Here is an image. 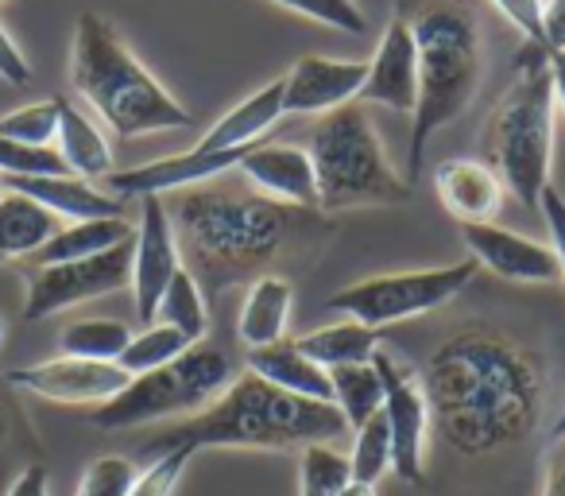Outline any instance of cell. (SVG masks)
<instances>
[{"label": "cell", "mask_w": 565, "mask_h": 496, "mask_svg": "<svg viewBox=\"0 0 565 496\" xmlns=\"http://www.w3.org/2000/svg\"><path fill=\"white\" fill-rule=\"evenodd\" d=\"M430 426L465 457H488L531 439L546 400L542 361L488 323L454 330L423 369Z\"/></svg>", "instance_id": "cell-1"}, {"label": "cell", "mask_w": 565, "mask_h": 496, "mask_svg": "<svg viewBox=\"0 0 565 496\" xmlns=\"http://www.w3.org/2000/svg\"><path fill=\"white\" fill-rule=\"evenodd\" d=\"M310 221V210L271 202L259 194H225L194 187L171 205L179 253L190 261V276L205 295L244 276H267L295 233Z\"/></svg>", "instance_id": "cell-2"}, {"label": "cell", "mask_w": 565, "mask_h": 496, "mask_svg": "<svg viewBox=\"0 0 565 496\" xmlns=\"http://www.w3.org/2000/svg\"><path fill=\"white\" fill-rule=\"evenodd\" d=\"M349 434V423L333 403L299 400L279 392L275 384L259 380L244 369L228 380V388L202 408L198 415L179 419L167 431L143 442V454L156 457L167 450H291V446H333Z\"/></svg>", "instance_id": "cell-3"}, {"label": "cell", "mask_w": 565, "mask_h": 496, "mask_svg": "<svg viewBox=\"0 0 565 496\" xmlns=\"http://www.w3.org/2000/svg\"><path fill=\"white\" fill-rule=\"evenodd\" d=\"M399 17L411 24L418 51L415 128L407 144V182L415 187L434 133L454 125L477 97L484 43L469 0H399Z\"/></svg>", "instance_id": "cell-4"}, {"label": "cell", "mask_w": 565, "mask_h": 496, "mask_svg": "<svg viewBox=\"0 0 565 496\" xmlns=\"http://www.w3.org/2000/svg\"><path fill=\"white\" fill-rule=\"evenodd\" d=\"M71 86L120 140L194 125L186 105L132 55L117 28L97 12H82L74 24Z\"/></svg>", "instance_id": "cell-5"}, {"label": "cell", "mask_w": 565, "mask_h": 496, "mask_svg": "<svg viewBox=\"0 0 565 496\" xmlns=\"http://www.w3.org/2000/svg\"><path fill=\"white\" fill-rule=\"evenodd\" d=\"M554 78L550 51L542 43H523L515 55V74L495 102L484 125V163L500 175L503 190L519 198L526 210H539L542 190L550 187L554 163Z\"/></svg>", "instance_id": "cell-6"}, {"label": "cell", "mask_w": 565, "mask_h": 496, "mask_svg": "<svg viewBox=\"0 0 565 496\" xmlns=\"http://www.w3.org/2000/svg\"><path fill=\"white\" fill-rule=\"evenodd\" d=\"M307 151L315 159L318 210L326 213L353 210V205H403L415 194V187L392 167L361 102L326 113Z\"/></svg>", "instance_id": "cell-7"}, {"label": "cell", "mask_w": 565, "mask_h": 496, "mask_svg": "<svg viewBox=\"0 0 565 496\" xmlns=\"http://www.w3.org/2000/svg\"><path fill=\"white\" fill-rule=\"evenodd\" d=\"M228 380H233L228 357L198 341L163 369H151L143 377L128 380L125 392L94 408L89 426H97V431H132V426L159 423V419H190L202 408H210L228 388Z\"/></svg>", "instance_id": "cell-8"}, {"label": "cell", "mask_w": 565, "mask_h": 496, "mask_svg": "<svg viewBox=\"0 0 565 496\" xmlns=\"http://www.w3.org/2000/svg\"><path fill=\"white\" fill-rule=\"evenodd\" d=\"M477 279V261H457L446 268H423V272H392V276H372L361 284H349L326 299L333 315H345L372 330L423 318L454 303L465 287Z\"/></svg>", "instance_id": "cell-9"}, {"label": "cell", "mask_w": 565, "mask_h": 496, "mask_svg": "<svg viewBox=\"0 0 565 496\" xmlns=\"http://www.w3.org/2000/svg\"><path fill=\"white\" fill-rule=\"evenodd\" d=\"M128 279H132V241L117 244V249H109V253L86 256V261L32 268L28 272L24 318L28 323H43V318L78 307V303L125 292Z\"/></svg>", "instance_id": "cell-10"}, {"label": "cell", "mask_w": 565, "mask_h": 496, "mask_svg": "<svg viewBox=\"0 0 565 496\" xmlns=\"http://www.w3.org/2000/svg\"><path fill=\"white\" fill-rule=\"evenodd\" d=\"M372 369L384 380V415L392 431V469L395 477L423 485L426 481V439H430V403L423 380L403 369L384 346L372 357Z\"/></svg>", "instance_id": "cell-11"}, {"label": "cell", "mask_w": 565, "mask_h": 496, "mask_svg": "<svg viewBox=\"0 0 565 496\" xmlns=\"http://www.w3.org/2000/svg\"><path fill=\"white\" fill-rule=\"evenodd\" d=\"M182 268L179 236L171 225V210L163 198H140V225L132 236V303L140 323H156L159 299Z\"/></svg>", "instance_id": "cell-12"}, {"label": "cell", "mask_w": 565, "mask_h": 496, "mask_svg": "<svg viewBox=\"0 0 565 496\" xmlns=\"http://www.w3.org/2000/svg\"><path fill=\"white\" fill-rule=\"evenodd\" d=\"M4 380H9L17 392H32L51 403H89V408H102V403H109L117 392H125V384L132 377L113 361L55 357V361L9 369Z\"/></svg>", "instance_id": "cell-13"}, {"label": "cell", "mask_w": 565, "mask_h": 496, "mask_svg": "<svg viewBox=\"0 0 565 496\" xmlns=\"http://www.w3.org/2000/svg\"><path fill=\"white\" fill-rule=\"evenodd\" d=\"M248 151L252 148H236V151L190 148V151H179V156L128 167V171H113L109 179H105V190H109L113 198H120V202H125V198H163V194H171V190H194V187H202V182L241 167V159L248 156Z\"/></svg>", "instance_id": "cell-14"}, {"label": "cell", "mask_w": 565, "mask_h": 496, "mask_svg": "<svg viewBox=\"0 0 565 496\" xmlns=\"http://www.w3.org/2000/svg\"><path fill=\"white\" fill-rule=\"evenodd\" d=\"M461 241L469 249V261L488 268L492 276L511 284H557V256L550 244L523 236L515 229H503L495 221L484 225H461Z\"/></svg>", "instance_id": "cell-15"}, {"label": "cell", "mask_w": 565, "mask_h": 496, "mask_svg": "<svg viewBox=\"0 0 565 496\" xmlns=\"http://www.w3.org/2000/svg\"><path fill=\"white\" fill-rule=\"evenodd\" d=\"M369 78V63L349 59L307 55L282 74V113H333L341 105L356 102Z\"/></svg>", "instance_id": "cell-16"}, {"label": "cell", "mask_w": 565, "mask_h": 496, "mask_svg": "<svg viewBox=\"0 0 565 496\" xmlns=\"http://www.w3.org/2000/svg\"><path fill=\"white\" fill-rule=\"evenodd\" d=\"M236 171L259 190V198L295 205V210H318L315 159H310L307 148H295V144H256L241 159Z\"/></svg>", "instance_id": "cell-17"}, {"label": "cell", "mask_w": 565, "mask_h": 496, "mask_svg": "<svg viewBox=\"0 0 565 496\" xmlns=\"http://www.w3.org/2000/svg\"><path fill=\"white\" fill-rule=\"evenodd\" d=\"M418 97V51L411 24L395 12L387 24L384 40H380L376 55L369 63V78H364L361 102L384 105L392 113H415Z\"/></svg>", "instance_id": "cell-18"}, {"label": "cell", "mask_w": 565, "mask_h": 496, "mask_svg": "<svg viewBox=\"0 0 565 496\" xmlns=\"http://www.w3.org/2000/svg\"><path fill=\"white\" fill-rule=\"evenodd\" d=\"M434 190L441 205L454 213L461 225H484L500 213L503 205V182L484 159H446L434 171Z\"/></svg>", "instance_id": "cell-19"}, {"label": "cell", "mask_w": 565, "mask_h": 496, "mask_svg": "<svg viewBox=\"0 0 565 496\" xmlns=\"http://www.w3.org/2000/svg\"><path fill=\"white\" fill-rule=\"evenodd\" d=\"M4 187L40 202L58 221H97V218H125V202L109 190H97L78 175H40V179H4Z\"/></svg>", "instance_id": "cell-20"}, {"label": "cell", "mask_w": 565, "mask_h": 496, "mask_svg": "<svg viewBox=\"0 0 565 496\" xmlns=\"http://www.w3.org/2000/svg\"><path fill=\"white\" fill-rule=\"evenodd\" d=\"M248 372H256L259 380L275 384L279 392L299 395V400L333 403L330 369H322L318 361H310V357L287 338L271 341V346L248 349Z\"/></svg>", "instance_id": "cell-21"}, {"label": "cell", "mask_w": 565, "mask_h": 496, "mask_svg": "<svg viewBox=\"0 0 565 496\" xmlns=\"http://www.w3.org/2000/svg\"><path fill=\"white\" fill-rule=\"evenodd\" d=\"M279 117H287V113H282V78H275V82H267L264 89L244 97L241 105H233V109L198 140V148L202 151L256 148V144H264V136L279 125Z\"/></svg>", "instance_id": "cell-22"}, {"label": "cell", "mask_w": 565, "mask_h": 496, "mask_svg": "<svg viewBox=\"0 0 565 496\" xmlns=\"http://www.w3.org/2000/svg\"><path fill=\"white\" fill-rule=\"evenodd\" d=\"M55 151L63 156L66 171L78 179H109L113 175V148L105 140V133L66 97H58V136Z\"/></svg>", "instance_id": "cell-23"}, {"label": "cell", "mask_w": 565, "mask_h": 496, "mask_svg": "<svg viewBox=\"0 0 565 496\" xmlns=\"http://www.w3.org/2000/svg\"><path fill=\"white\" fill-rule=\"evenodd\" d=\"M291 307H295V287L282 276H256L244 295L241 307V323H236V334L248 349L271 346V341H282L287 334V323H291Z\"/></svg>", "instance_id": "cell-24"}, {"label": "cell", "mask_w": 565, "mask_h": 496, "mask_svg": "<svg viewBox=\"0 0 565 496\" xmlns=\"http://www.w3.org/2000/svg\"><path fill=\"white\" fill-rule=\"evenodd\" d=\"M58 229H63V221L55 213L4 187V194H0V264L24 261V256L32 261Z\"/></svg>", "instance_id": "cell-25"}, {"label": "cell", "mask_w": 565, "mask_h": 496, "mask_svg": "<svg viewBox=\"0 0 565 496\" xmlns=\"http://www.w3.org/2000/svg\"><path fill=\"white\" fill-rule=\"evenodd\" d=\"M136 229L125 218H97V221H71L63 225L40 253L32 256V268H47V264H66V261H86V256L109 253L117 244L132 241Z\"/></svg>", "instance_id": "cell-26"}, {"label": "cell", "mask_w": 565, "mask_h": 496, "mask_svg": "<svg viewBox=\"0 0 565 496\" xmlns=\"http://www.w3.org/2000/svg\"><path fill=\"white\" fill-rule=\"evenodd\" d=\"M295 346L318 361L322 369H345V365H369L380 349V330L372 326H361L353 318L338 326H322V330H310L302 338H295Z\"/></svg>", "instance_id": "cell-27"}, {"label": "cell", "mask_w": 565, "mask_h": 496, "mask_svg": "<svg viewBox=\"0 0 565 496\" xmlns=\"http://www.w3.org/2000/svg\"><path fill=\"white\" fill-rule=\"evenodd\" d=\"M35 454H40V439L20 408L17 388L0 377V488H9V481L24 465H32Z\"/></svg>", "instance_id": "cell-28"}, {"label": "cell", "mask_w": 565, "mask_h": 496, "mask_svg": "<svg viewBox=\"0 0 565 496\" xmlns=\"http://www.w3.org/2000/svg\"><path fill=\"white\" fill-rule=\"evenodd\" d=\"M156 323L179 330L190 346H198V341L210 334V303H205V292L198 287V279L186 272V264H182L179 276L167 287V295L159 299Z\"/></svg>", "instance_id": "cell-29"}, {"label": "cell", "mask_w": 565, "mask_h": 496, "mask_svg": "<svg viewBox=\"0 0 565 496\" xmlns=\"http://www.w3.org/2000/svg\"><path fill=\"white\" fill-rule=\"evenodd\" d=\"M132 341V330L117 318H78L58 334L63 357H82V361H120V353Z\"/></svg>", "instance_id": "cell-30"}, {"label": "cell", "mask_w": 565, "mask_h": 496, "mask_svg": "<svg viewBox=\"0 0 565 496\" xmlns=\"http://www.w3.org/2000/svg\"><path fill=\"white\" fill-rule=\"evenodd\" d=\"M330 384H333V408L345 415L349 431H356L364 419H372L380 408H384V380H380V372L372 369V361L333 369Z\"/></svg>", "instance_id": "cell-31"}, {"label": "cell", "mask_w": 565, "mask_h": 496, "mask_svg": "<svg viewBox=\"0 0 565 496\" xmlns=\"http://www.w3.org/2000/svg\"><path fill=\"white\" fill-rule=\"evenodd\" d=\"M186 349H190V341L182 338L179 330L156 323V326H148L143 334H132V341H128V349L120 353L117 365L128 372V377H143V372L171 365L174 357H182Z\"/></svg>", "instance_id": "cell-32"}, {"label": "cell", "mask_w": 565, "mask_h": 496, "mask_svg": "<svg viewBox=\"0 0 565 496\" xmlns=\"http://www.w3.org/2000/svg\"><path fill=\"white\" fill-rule=\"evenodd\" d=\"M349 469L356 481H369L376 485L387 469H392V431H387L384 408L372 419H364L353 431V454H349Z\"/></svg>", "instance_id": "cell-33"}, {"label": "cell", "mask_w": 565, "mask_h": 496, "mask_svg": "<svg viewBox=\"0 0 565 496\" xmlns=\"http://www.w3.org/2000/svg\"><path fill=\"white\" fill-rule=\"evenodd\" d=\"M353 481L349 469V454H341L338 446H302L299 462V496H338L341 488Z\"/></svg>", "instance_id": "cell-34"}, {"label": "cell", "mask_w": 565, "mask_h": 496, "mask_svg": "<svg viewBox=\"0 0 565 496\" xmlns=\"http://www.w3.org/2000/svg\"><path fill=\"white\" fill-rule=\"evenodd\" d=\"M0 136L17 144H35V148H55L58 136V97L35 105H20V109L0 117Z\"/></svg>", "instance_id": "cell-35"}, {"label": "cell", "mask_w": 565, "mask_h": 496, "mask_svg": "<svg viewBox=\"0 0 565 496\" xmlns=\"http://www.w3.org/2000/svg\"><path fill=\"white\" fill-rule=\"evenodd\" d=\"M40 175H71L55 148H35L0 136V179H40Z\"/></svg>", "instance_id": "cell-36"}, {"label": "cell", "mask_w": 565, "mask_h": 496, "mask_svg": "<svg viewBox=\"0 0 565 496\" xmlns=\"http://www.w3.org/2000/svg\"><path fill=\"white\" fill-rule=\"evenodd\" d=\"M271 4L295 12V17L315 20V24L333 28V32H345V35L369 32V20H364V12H361L356 0H271Z\"/></svg>", "instance_id": "cell-37"}, {"label": "cell", "mask_w": 565, "mask_h": 496, "mask_svg": "<svg viewBox=\"0 0 565 496\" xmlns=\"http://www.w3.org/2000/svg\"><path fill=\"white\" fill-rule=\"evenodd\" d=\"M190 457H194L190 450H167V454H156L148 469L132 477V485H128L125 496H174Z\"/></svg>", "instance_id": "cell-38"}, {"label": "cell", "mask_w": 565, "mask_h": 496, "mask_svg": "<svg viewBox=\"0 0 565 496\" xmlns=\"http://www.w3.org/2000/svg\"><path fill=\"white\" fill-rule=\"evenodd\" d=\"M132 477H136V465L128 457L105 454L97 462H89V469L82 473V485L74 496H125Z\"/></svg>", "instance_id": "cell-39"}, {"label": "cell", "mask_w": 565, "mask_h": 496, "mask_svg": "<svg viewBox=\"0 0 565 496\" xmlns=\"http://www.w3.org/2000/svg\"><path fill=\"white\" fill-rule=\"evenodd\" d=\"M526 43H542V0H488Z\"/></svg>", "instance_id": "cell-40"}, {"label": "cell", "mask_w": 565, "mask_h": 496, "mask_svg": "<svg viewBox=\"0 0 565 496\" xmlns=\"http://www.w3.org/2000/svg\"><path fill=\"white\" fill-rule=\"evenodd\" d=\"M539 210H542V218H546L550 249H554V256H557V276H562V284H565V198L557 194L554 187H546L539 198Z\"/></svg>", "instance_id": "cell-41"}, {"label": "cell", "mask_w": 565, "mask_h": 496, "mask_svg": "<svg viewBox=\"0 0 565 496\" xmlns=\"http://www.w3.org/2000/svg\"><path fill=\"white\" fill-rule=\"evenodd\" d=\"M0 78L9 86H28L32 82V66H28L24 51L17 48V40L4 28H0Z\"/></svg>", "instance_id": "cell-42"}, {"label": "cell", "mask_w": 565, "mask_h": 496, "mask_svg": "<svg viewBox=\"0 0 565 496\" xmlns=\"http://www.w3.org/2000/svg\"><path fill=\"white\" fill-rule=\"evenodd\" d=\"M542 48L565 51V0H542Z\"/></svg>", "instance_id": "cell-43"}, {"label": "cell", "mask_w": 565, "mask_h": 496, "mask_svg": "<svg viewBox=\"0 0 565 496\" xmlns=\"http://www.w3.org/2000/svg\"><path fill=\"white\" fill-rule=\"evenodd\" d=\"M51 493V481H47V465L43 462H32L9 481L4 496H47Z\"/></svg>", "instance_id": "cell-44"}, {"label": "cell", "mask_w": 565, "mask_h": 496, "mask_svg": "<svg viewBox=\"0 0 565 496\" xmlns=\"http://www.w3.org/2000/svg\"><path fill=\"white\" fill-rule=\"evenodd\" d=\"M542 496H565V439L554 442L542 469Z\"/></svg>", "instance_id": "cell-45"}, {"label": "cell", "mask_w": 565, "mask_h": 496, "mask_svg": "<svg viewBox=\"0 0 565 496\" xmlns=\"http://www.w3.org/2000/svg\"><path fill=\"white\" fill-rule=\"evenodd\" d=\"M550 78H554V102L565 113V51L550 55Z\"/></svg>", "instance_id": "cell-46"}, {"label": "cell", "mask_w": 565, "mask_h": 496, "mask_svg": "<svg viewBox=\"0 0 565 496\" xmlns=\"http://www.w3.org/2000/svg\"><path fill=\"white\" fill-rule=\"evenodd\" d=\"M338 496H380V493H376V485H369V481H356V477H353L345 488H341Z\"/></svg>", "instance_id": "cell-47"}, {"label": "cell", "mask_w": 565, "mask_h": 496, "mask_svg": "<svg viewBox=\"0 0 565 496\" xmlns=\"http://www.w3.org/2000/svg\"><path fill=\"white\" fill-rule=\"evenodd\" d=\"M550 439H554V442L565 439V408H562V415L554 419V426H550Z\"/></svg>", "instance_id": "cell-48"}, {"label": "cell", "mask_w": 565, "mask_h": 496, "mask_svg": "<svg viewBox=\"0 0 565 496\" xmlns=\"http://www.w3.org/2000/svg\"><path fill=\"white\" fill-rule=\"evenodd\" d=\"M4 338H9V323H4V315H0V346H4Z\"/></svg>", "instance_id": "cell-49"}, {"label": "cell", "mask_w": 565, "mask_h": 496, "mask_svg": "<svg viewBox=\"0 0 565 496\" xmlns=\"http://www.w3.org/2000/svg\"><path fill=\"white\" fill-rule=\"evenodd\" d=\"M0 194H4V179H0Z\"/></svg>", "instance_id": "cell-50"}]
</instances>
